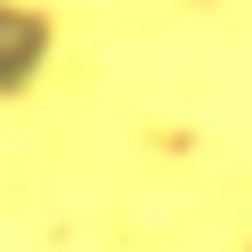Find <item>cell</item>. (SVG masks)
<instances>
[{
  "mask_svg": "<svg viewBox=\"0 0 252 252\" xmlns=\"http://www.w3.org/2000/svg\"><path fill=\"white\" fill-rule=\"evenodd\" d=\"M41 49V25L25 17H0V73H25V57Z\"/></svg>",
  "mask_w": 252,
  "mask_h": 252,
  "instance_id": "1",
  "label": "cell"
}]
</instances>
